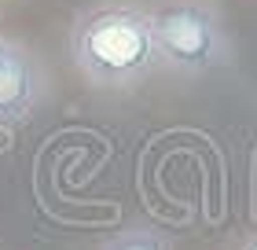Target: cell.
Returning <instances> with one entry per match:
<instances>
[{
	"label": "cell",
	"instance_id": "obj_1",
	"mask_svg": "<svg viewBox=\"0 0 257 250\" xmlns=\"http://www.w3.org/2000/svg\"><path fill=\"white\" fill-rule=\"evenodd\" d=\"M70 52L81 77L99 89H133L162 70L147 8L121 0L81 11L70 30Z\"/></svg>",
	"mask_w": 257,
	"mask_h": 250
},
{
	"label": "cell",
	"instance_id": "obj_3",
	"mask_svg": "<svg viewBox=\"0 0 257 250\" xmlns=\"http://www.w3.org/2000/svg\"><path fill=\"white\" fill-rule=\"evenodd\" d=\"M44 96H48V77H44L41 59L26 44L8 41L0 48V129L33 118Z\"/></svg>",
	"mask_w": 257,
	"mask_h": 250
},
{
	"label": "cell",
	"instance_id": "obj_5",
	"mask_svg": "<svg viewBox=\"0 0 257 250\" xmlns=\"http://www.w3.org/2000/svg\"><path fill=\"white\" fill-rule=\"evenodd\" d=\"M246 250H257V235H253V239H250V243H246Z\"/></svg>",
	"mask_w": 257,
	"mask_h": 250
},
{
	"label": "cell",
	"instance_id": "obj_4",
	"mask_svg": "<svg viewBox=\"0 0 257 250\" xmlns=\"http://www.w3.org/2000/svg\"><path fill=\"white\" fill-rule=\"evenodd\" d=\"M99 250H173L169 239L155 228H125L118 235H110Z\"/></svg>",
	"mask_w": 257,
	"mask_h": 250
},
{
	"label": "cell",
	"instance_id": "obj_2",
	"mask_svg": "<svg viewBox=\"0 0 257 250\" xmlns=\"http://www.w3.org/2000/svg\"><path fill=\"white\" fill-rule=\"evenodd\" d=\"M162 66L184 77H202L224 66L228 30L213 0H158L147 8Z\"/></svg>",
	"mask_w": 257,
	"mask_h": 250
},
{
	"label": "cell",
	"instance_id": "obj_6",
	"mask_svg": "<svg viewBox=\"0 0 257 250\" xmlns=\"http://www.w3.org/2000/svg\"><path fill=\"white\" fill-rule=\"evenodd\" d=\"M4 44H8V37H4V33H0V48H4Z\"/></svg>",
	"mask_w": 257,
	"mask_h": 250
}]
</instances>
